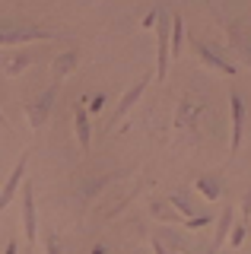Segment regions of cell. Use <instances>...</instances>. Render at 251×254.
<instances>
[{
	"mask_svg": "<svg viewBox=\"0 0 251 254\" xmlns=\"http://www.w3.org/2000/svg\"><path fill=\"white\" fill-rule=\"evenodd\" d=\"M229 108H232V137H229V149L239 153L242 146V130H245V99L239 92H229Z\"/></svg>",
	"mask_w": 251,
	"mask_h": 254,
	"instance_id": "cell-8",
	"label": "cell"
},
{
	"mask_svg": "<svg viewBox=\"0 0 251 254\" xmlns=\"http://www.w3.org/2000/svg\"><path fill=\"white\" fill-rule=\"evenodd\" d=\"M58 83L54 86H48L38 99H32V102H26L22 105V115H26V124H29V130L32 133H38L45 124H48V118H51V111H54V102H58Z\"/></svg>",
	"mask_w": 251,
	"mask_h": 254,
	"instance_id": "cell-1",
	"label": "cell"
},
{
	"mask_svg": "<svg viewBox=\"0 0 251 254\" xmlns=\"http://www.w3.org/2000/svg\"><path fill=\"white\" fill-rule=\"evenodd\" d=\"M150 213L162 222V226H172V222H185V219L169 206V200H153V203H150Z\"/></svg>",
	"mask_w": 251,
	"mask_h": 254,
	"instance_id": "cell-18",
	"label": "cell"
},
{
	"mask_svg": "<svg viewBox=\"0 0 251 254\" xmlns=\"http://www.w3.org/2000/svg\"><path fill=\"white\" fill-rule=\"evenodd\" d=\"M45 254H64V242H61L58 232H48V235H45Z\"/></svg>",
	"mask_w": 251,
	"mask_h": 254,
	"instance_id": "cell-21",
	"label": "cell"
},
{
	"mask_svg": "<svg viewBox=\"0 0 251 254\" xmlns=\"http://www.w3.org/2000/svg\"><path fill=\"white\" fill-rule=\"evenodd\" d=\"M169 206H172V210H175L182 219H191V216H194V206L188 203V194H185V190H182V194H172V197H169Z\"/></svg>",
	"mask_w": 251,
	"mask_h": 254,
	"instance_id": "cell-19",
	"label": "cell"
},
{
	"mask_svg": "<svg viewBox=\"0 0 251 254\" xmlns=\"http://www.w3.org/2000/svg\"><path fill=\"white\" fill-rule=\"evenodd\" d=\"M76 67H80V51H61L58 58L51 61V73H54V79H67Z\"/></svg>",
	"mask_w": 251,
	"mask_h": 254,
	"instance_id": "cell-12",
	"label": "cell"
},
{
	"mask_svg": "<svg viewBox=\"0 0 251 254\" xmlns=\"http://www.w3.org/2000/svg\"><path fill=\"white\" fill-rule=\"evenodd\" d=\"M92 254H108V248H105V245H96V248H92Z\"/></svg>",
	"mask_w": 251,
	"mask_h": 254,
	"instance_id": "cell-28",
	"label": "cell"
},
{
	"mask_svg": "<svg viewBox=\"0 0 251 254\" xmlns=\"http://www.w3.org/2000/svg\"><path fill=\"white\" fill-rule=\"evenodd\" d=\"M182 45H185V19L182 13L172 10L169 13V54L172 58H182Z\"/></svg>",
	"mask_w": 251,
	"mask_h": 254,
	"instance_id": "cell-11",
	"label": "cell"
},
{
	"mask_svg": "<svg viewBox=\"0 0 251 254\" xmlns=\"http://www.w3.org/2000/svg\"><path fill=\"white\" fill-rule=\"evenodd\" d=\"M169 6H156V79H166L169 73Z\"/></svg>",
	"mask_w": 251,
	"mask_h": 254,
	"instance_id": "cell-3",
	"label": "cell"
},
{
	"mask_svg": "<svg viewBox=\"0 0 251 254\" xmlns=\"http://www.w3.org/2000/svg\"><path fill=\"white\" fill-rule=\"evenodd\" d=\"M19 203H22V232H26L29 245L38 238V216H35V188L32 181L22 185V194H19Z\"/></svg>",
	"mask_w": 251,
	"mask_h": 254,
	"instance_id": "cell-6",
	"label": "cell"
},
{
	"mask_svg": "<svg viewBox=\"0 0 251 254\" xmlns=\"http://www.w3.org/2000/svg\"><path fill=\"white\" fill-rule=\"evenodd\" d=\"M22 178H26V156H22L16 165H13V172L6 175L3 188H0V213H3L6 206H10V200L16 197V190H19V185H22Z\"/></svg>",
	"mask_w": 251,
	"mask_h": 254,
	"instance_id": "cell-9",
	"label": "cell"
},
{
	"mask_svg": "<svg viewBox=\"0 0 251 254\" xmlns=\"http://www.w3.org/2000/svg\"><path fill=\"white\" fill-rule=\"evenodd\" d=\"M203 115V102H194V99H182L178 102V111H175V130L182 133L185 143H197V121Z\"/></svg>",
	"mask_w": 251,
	"mask_h": 254,
	"instance_id": "cell-4",
	"label": "cell"
},
{
	"mask_svg": "<svg viewBox=\"0 0 251 254\" xmlns=\"http://www.w3.org/2000/svg\"><path fill=\"white\" fill-rule=\"evenodd\" d=\"M194 48H197V58H200V64H203L207 70H213V73H219V76H235V64H232V61H226L213 45L194 42Z\"/></svg>",
	"mask_w": 251,
	"mask_h": 254,
	"instance_id": "cell-7",
	"label": "cell"
},
{
	"mask_svg": "<svg viewBox=\"0 0 251 254\" xmlns=\"http://www.w3.org/2000/svg\"><path fill=\"white\" fill-rule=\"evenodd\" d=\"M156 238H159V242L169 248V254H191V242L182 238V235H175V232H169V229H162Z\"/></svg>",
	"mask_w": 251,
	"mask_h": 254,
	"instance_id": "cell-17",
	"label": "cell"
},
{
	"mask_svg": "<svg viewBox=\"0 0 251 254\" xmlns=\"http://www.w3.org/2000/svg\"><path fill=\"white\" fill-rule=\"evenodd\" d=\"M19 248H16V242H13V238H10V242H6V248H3V254H16Z\"/></svg>",
	"mask_w": 251,
	"mask_h": 254,
	"instance_id": "cell-27",
	"label": "cell"
},
{
	"mask_svg": "<svg viewBox=\"0 0 251 254\" xmlns=\"http://www.w3.org/2000/svg\"><path fill=\"white\" fill-rule=\"evenodd\" d=\"M248 216H251V185L245 190V197H242V222H245Z\"/></svg>",
	"mask_w": 251,
	"mask_h": 254,
	"instance_id": "cell-22",
	"label": "cell"
},
{
	"mask_svg": "<svg viewBox=\"0 0 251 254\" xmlns=\"http://www.w3.org/2000/svg\"><path fill=\"white\" fill-rule=\"evenodd\" d=\"M102 105H105V95H102V92H99V95H92V99H89V111H99Z\"/></svg>",
	"mask_w": 251,
	"mask_h": 254,
	"instance_id": "cell-25",
	"label": "cell"
},
{
	"mask_svg": "<svg viewBox=\"0 0 251 254\" xmlns=\"http://www.w3.org/2000/svg\"><path fill=\"white\" fill-rule=\"evenodd\" d=\"M146 86H150V73H146V76H140L137 83H134V86H130L127 92L121 95V102H118V105H115L112 118H108V127H118V124L124 121V118H127V111H130V108H134L137 102H140V95L146 92Z\"/></svg>",
	"mask_w": 251,
	"mask_h": 254,
	"instance_id": "cell-5",
	"label": "cell"
},
{
	"mask_svg": "<svg viewBox=\"0 0 251 254\" xmlns=\"http://www.w3.org/2000/svg\"><path fill=\"white\" fill-rule=\"evenodd\" d=\"M108 181H112V175H99V178H96V181H92V185H86V188H83V194H80V200H89V197H96V194H99V190H102V188H105V185H108Z\"/></svg>",
	"mask_w": 251,
	"mask_h": 254,
	"instance_id": "cell-20",
	"label": "cell"
},
{
	"mask_svg": "<svg viewBox=\"0 0 251 254\" xmlns=\"http://www.w3.org/2000/svg\"><path fill=\"white\" fill-rule=\"evenodd\" d=\"M229 229H232V206H223V213H219V219H216V229H213V248H210L213 254L226 245Z\"/></svg>",
	"mask_w": 251,
	"mask_h": 254,
	"instance_id": "cell-14",
	"label": "cell"
},
{
	"mask_svg": "<svg viewBox=\"0 0 251 254\" xmlns=\"http://www.w3.org/2000/svg\"><path fill=\"white\" fill-rule=\"evenodd\" d=\"M73 130H76V140H80L83 149L92 146V127H89V111H86L83 105L73 108Z\"/></svg>",
	"mask_w": 251,
	"mask_h": 254,
	"instance_id": "cell-13",
	"label": "cell"
},
{
	"mask_svg": "<svg viewBox=\"0 0 251 254\" xmlns=\"http://www.w3.org/2000/svg\"><path fill=\"white\" fill-rule=\"evenodd\" d=\"M0 124H3V127H6V118H3V108H0Z\"/></svg>",
	"mask_w": 251,
	"mask_h": 254,
	"instance_id": "cell-29",
	"label": "cell"
},
{
	"mask_svg": "<svg viewBox=\"0 0 251 254\" xmlns=\"http://www.w3.org/2000/svg\"><path fill=\"white\" fill-rule=\"evenodd\" d=\"M242 242H245V222H239V226H235V232H232V242H229V245H232V248H239Z\"/></svg>",
	"mask_w": 251,
	"mask_h": 254,
	"instance_id": "cell-23",
	"label": "cell"
},
{
	"mask_svg": "<svg viewBox=\"0 0 251 254\" xmlns=\"http://www.w3.org/2000/svg\"><path fill=\"white\" fill-rule=\"evenodd\" d=\"M150 245H153V254H169V248H166V245H162V242H159V238H153V242H150Z\"/></svg>",
	"mask_w": 251,
	"mask_h": 254,
	"instance_id": "cell-26",
	"label": "cell"
},
{
	"mask_svg": "<svg viewBox=\"0 0 251 254\" xmlns=\"http://www.w3.org/2000/svg\"><path fill=\"white\" fill-rule=\"evenodd\" d=\"M207 222H210V216H191V219H185L182 226L185 229H197V226H207Z\"/></svg>",
	"mask_w": 251,
	"mask_h": 254,
	"instance_id": "cell-24",
	"label": "cell"
},
{
	"mask_svg": "<svg viewBox=\"0 0 251 254\" xmlns=\"http://www.w3.org/2000/svg\"><path fill=\"white\" fill-rule=\"evenodd\" d=\"M194 188H197V190H200L203 197H207L210 203H216L219 197H223V181H219L216 175H200V178L194 181Z\"/></svg>",
	"mask_w": 251,
	"mask_h": 254,
	"instance_id": "cell-16",
	"label": "cell"
},
{
	"mask_svg": "<svg viewBox=\"0 0 251 254\" xmlns=\"http://www.w3.org/2000/svg\"><path fill=\"white\" fill-rule=\"evenodd\" d=\"M32 64H35V54H29V51L10 54V58H3V73L6 76H19L22 70H29Z\"/></svg>",
	"mask_w": 251,
	"mask_h": 254,
	"instance_id": "cell-15",
	"label": "cell"
},
{
	"mask_svg": "<svg viewBox=\"0 0 251 254\" xmlns=\"http://www.w3.org/2000/svg\"><path fill=\"white\" fill-rule=\"evenodd\" d=\"M58 32H48L42 26H3L0 29V45L16 48V45H32V42H58Z\"/></svg>",
	"mask_w": 251,
	"mask_h": 254,
	"instance_id": "cell-2",
	"label": "cell"
},
{
	"mask_svg": "<svg viewBox=\"0 0 251 254\" xmlns=\"http://www.w3.org/2000/svg\"><path fill=\"white\" fill-rule=\"evenodd\" d=\"M226 35H229L232 51H239V58L251 67V38L242 32V26H239V22H226Z\"/></svg>",
	"mask_w": 251,
	"mask_h": 254,
	"instance_id": "cell-10",
	"label": "cell"
}]
</instances>
